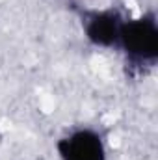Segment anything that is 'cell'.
I'll list each match as a JSON object with an SVG mask.
<instances>
[{"label":"cell","instance_id":"obj_1","mask_svg":"<svg viewBox=\"0 0 158 160\" xmlns=\"http://www.w3.org/2000/svg\"><path fill=\"white\" fill-rule=\"evenodd\" d=\"M117 43L125 52L138 62L153 63L158 56V28L153 15L136 21H125L119 28Z\"/></svg>","mask_w":158,"mask_h":160},{"label":"cell","instance_id":"obj_2","mask_svg":"<svg viewBox=\"0 0 158 160\" xmlns=\"http://www.w3.org/2000/svg\"><path fill=\"white\" fill-rule=\"evenodd\" d=\"M62 160H104V145L97 132L80 128L58 142Z\"/></svg>","mask_w":158,"mask_h":160},{"label":"cell","instance_id":"obj_3","mask_svg":"<svg viewBox=\"0 0 158 160\" xmlns=\"http://www.w3.org/2000/svg\"><path fill=\"white\" fill-rule=\"evenodd\" d=\"M123 21L116 11H95L86 17V34L87 39L101 47H110L117 43L119 28Z\"/></svg>","mask_w":158,"mask_h":160}]
</instances>
